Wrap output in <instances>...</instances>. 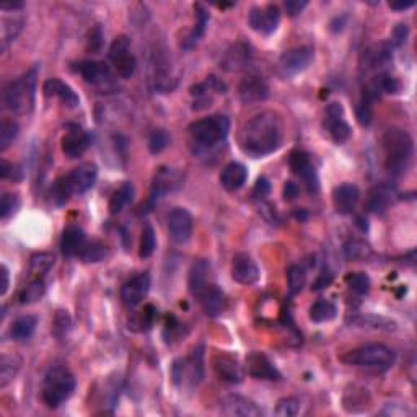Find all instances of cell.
Segmentation results:
<instances>
[{"mask_svg":"<svg viewBox=\"0 0 417 417\" xmlns=\"http://www.w3.org/2000/svg\"><path fill=\"white\" fill-rule=\"evenodd\" d=\"M284 123L274 111H262L244 124L242 133V148L247 155L261 158L271 155L282 145Z\"/></svg>","mask_w":417,"mask_h":417,"instance_id":"6da1fadb","label":"cell"},{"mask_svg":"<svg viewBox=\"0 0 417 417\" xmlns=\"http://www.w3.org/2000/svg\"><path fill=\"white\" fill-rule=\"evenodd\" d=\"M385 150V167L391 176H403L406 173L414 155V142L408 130L401 128H390L381 139Z\"/></svg>","mask_w":417,"mask_h":417,"instance_id":"7a4b0ae2","label":"cell"},{"mask_svg":"<svg viewBox=\"0 0 417 417\" xmlns=\"http://www.w3.org/2000/svg\"><path fill=\"white\" fill-rule=\"evenodd\" d=\"M38 68L30 71L9 82L4 90V105L14 114H28L33 111L34 95H36Z\"/></svg>","mask_w":417,"mask_h":417,"instance_id":"3957f363","label":"cell"},{"mask_svg":"<svg viewBox=\"0 0 417 417\" xmlns=\"http://www.w3.org/2000/svg\"><path fill=\"white\" fill-rule=\"evenodd\" d=\"M76 376L64 365H53L44 375L43 401L49 408H59L76 391Z\"/></svg>","mask_w":417,"mask_h":417,"instance_id":"277c9868","label":"cell"},{"mask_svg":"<svg viewBox=\"0 0 417 417\" xmlns=\"http://www.w3.org/2000/svg\"><path fill=\"white\" fill-rule=\"evenodd\" d=\"M96 178H98V168L95 163L78 165L71 173L56 181L54 197L57 199V204L67 202V199L73 194L87 192L90 187H93Z\"/></svg>","mask_w":417,"mask_h":417,"instance_id":"5b68a950","label":"cell"},{"mask_svg":"<svg viewBox=\"0 0 417 417\" xmlns=\"http://www.w3.org/2000/svg\"><path fill=\"white\" fill-rule=\"evenodd\" d=\"M342 361L349 365H356V367L385 372V370L393 367L396 356L388 346L380 344V342H374V344H365L347 352V356L342 357Z\"/></svg>","mask_w":417,"mask_h":417,"instance_id":"8992f818","label":"cell"},{"mask_svg":"<svg viewBox=\"0 0 417 417\" xmlns=\"http://www.w3.org/2000/svg\"><path fill=\"white\" fill-rule=\"evenodd\" d=\"M230 130V121L224 114H212L190 125L192 140L201 147H214L225 140Z\"/></svg>","mask_w":417,"mask_h":417,"instance_id":"52a82bcc","label":"cell"},{"mask_svg":"<svg viewBox=\"0 0 417 417\" xmlns=\"http://www.w3.org/2000/svg\"><path fill=\"white\" fill-rule=\"evenodd\" d=\"M110 61L121 78H130L135 73L137 61L130 51L128 36H118L110 46Z\"/></svg>","mask_w":417,"mask_h":417,"instance_id":"ba28073f","label":"cell"},{"mask_svg":"<svg viewBox=\"0 0 417 417\" xmlns=\"http://www.w3.org/2000/svg\"><path fill=\"white\" fill-rule=\"evenodd\" d=\"M323 128L336 144H344L346 140H349L352 130L351 125L346 121L344 108H342L341 103H331V105H328L323 119Z\"/></svg>","mask_w":417,"mask_h":417,"instance_id":"9c48e42d","label":"cell"},{"mask_svg":"<svg viewBox=\"0 0 417 417\" xmlns=\"http://www.w3.org/2000/svg\"><path fill=\"white\" fill-rule=\"evenodd\" d=\"M249 26L261 34H272L281 23V10L277 5H264V7H253L248 15Z\"/></svg>","mask_w":417,"mask_h":417,"instance_id":"30bf717a","label":"cell"},{"mask_svg":"<svg viewBox=\"0 0 417 417\" xmlns=\"http://www.w3.org/2000/svg\"><path fill=\"white\" fill-rule=\"evenodd\" d=\"M194 220L192 215L182 207H175L168 214V232L175 243L185 244L192 237Z\"/></svg>","mask_w":417,"mask_h":417,"instance_id":"8fae6325","label":"cell"},{"mask_svg":"<svg viewBox=\"0 0 417 417\" xmlns=\"http://www.w3.org/2000/svg\"><path fill=\"white\" fill-rule=\"evenodd\" d=\"M244 370H247L249 376L256 380H267V381H279L282 375L276 369L269 357L264 356L262 352H251L248 354L247 361H244Z\"/></svg>","mask_w":417,"mask_h":417,"instance_id":"7c38bea8","label":"cell"},{"mask_svg":"<svg viewBox=\"0 0 417 417\" xmlns=\"http://www.w3.org/2000/svg\"><path fill=\"white\" fill-rule=\"evenodd\" d=\"M220 413L228 417H261V408L242 395H227L220 401Z\"/></svg>","mask_w":417,"mask_h":417,"instance_id":"4fadbf2b","label":"cell"},{"mask_svg":"<svg viewBox=\"0 0 417 417\" xmlns=\"http://www.w3.org/2000/svg\"><path fill=\"white\" fill-rule=\"evenodd\" d=\"M148 290H150V276L147 272L135 274L123 285L121 300L128 308H135L145 299Z\"/></svg>","mask_w":417,"mask_h":417,"instance_id":"5bb4252c","label":"cell"},{"mask_svg":"<svg viewBox=\"0 0 417 417\" xmlns=\"http://www.w3.org/2000/svg\"><path fill=\"white\" fill-rule=\"evenodd\" d=\"M313 57H315V51L312 46H299V48H292L281 56L279 64L285 73H299L312 64Z\"/></svg>","mask_w":417,"mask_h":417,"instance_id":"9a60e30c","label":"cell"},{"mask_svg":"<svg viewBox=\"0 0 417 417\" xmlns=\"http://www.w3.org/2000/svg\"><path fill=\"white\" fill-rule=\"evenodd\" d=\"M90 142L91 139L88 133H85V130L77 124H68L67 133L62 137V152H64L66 157L68 158H78L87 152Z\"/></svg>","mask_w":417,"mask_h":417,"instance_id":"2e32d148","label":"cell"},{"mask_svg":"<svg viewBox=\"0 0 417 417\" xmlns=\"http://www.w3.org/2000/svg\"><path fill=\"white\" fill-rule=\"evenodd\" d=\"M180 173L173 168L170 167H162L158 168V171L153 176V182H152V191H150V197H148V205L155 204L158 199H162L167 196L170 191H173L176 186L180 185Z\"/></svg>","mask_w":417,"mask_h":417,"instance_id":"e0dca14e","label":"cell"},{"mask_svg":"<svg viewBox=\"0 0 417 417\" xmlns=\"http://www.w3.org/2000/svg\"><path fill=\"white\" fill-rule=\"evenodd\" d=\"M290 170L294 171L295 175H299L302 180L307 182L308 190L312 192L318 191V176H316V170L313 167L312 158L308 155L307 152L302 150H295L290 153Z\"/></svg>","mask_w":417,"mask_h":417,"instance_id":"ac0fdd59","label":"cell"},{"mask_svg":"<svg viewBox=\"0 0 417 417\" xmlns=\"http://www.w3.org/2000/svg\"><path fill=\"white\" fill-rule=\"evenodd\" d=\"M233 281L242 285H253L259 281V269L254 259L247 253H238L232 264Z\"/></svg>","mask_w":417,"mask_h":417,"instance_id":"d6986e66","label":"cell"},{"mask_svg":"<svg viewBox=\"0 0 417 417\" xmlns=\"http://www.w3.org/2000/svg\"><path fill=\"white\" fill-rule=\"evenodd\" d=\"M391 59H393L391 44L379 43V44L370 46V48L364 51V54L361 57V67L365 72L380 71V68H383L390 64Z\"/></svg>","mask_w":417,"mask_h":417,"instance_id":"ffe728a7","label":"cell"},{"mask_svg":"<svg viewBox=\"0 0 417 417\" xmlns=\"http://www.w3.org/2000/svg\"><path fill=\"white\" fill-rule=\"evenodd\" d=\"M238 95L244 105H256L267 100L269 96V87L267 83L258 76H248L242 80L238 87Z\"/></svg>","mask_w":417,"mask_h":417,"instance_id":"44dd1931","label":"cell"},{"mask_svg":"<svg viewBox=\"0 0 417 417\" xmlns=\"http://www.w3.org/2000/svg\"><path fill=\"white\" fill-rule=\"evenodd\" d=\"M214 370L217 376L225 383H242L243 380V369L238 364L235 357L228 356V354H217L212 361Z\"/></svg>","mask_w":417,"mask_h":417,"instance_id":"7402d4cb","label":"cell"},{"mask_svg":"<svg viewBox=\"0 0 417 417\" xmlns=\"http://www.w3.org/2000/svg\"><path fill=\"white\" fill-rule=\"evenodd\" d=\"M152 71H153L152 80L153 83H155V90L162 91V93H167V91L173 90L178 78L173 76V67H171L167 57L160 53L153 56Z\"/></svg>","mask_w":417,"mask_h":417,"instance_id":"603a6c76","label":"cell"},{"mask_svg":"<svg viewBox=\"0 0 417 417\" xmlns=\"http://www.w3.org/2000/svg\"><path fill=\"white\" fill-rule=\"evenodd\" d=\"M359 199H361L359 187L356 185H351V182H344V185L336 186L333 191L334 209L336 212H339L342 215L352 214L354 209L357 207Z\"/></svg>","mask_w":417,"mask_h":417,"instance_id":"cb8c5ba5","label":"cell"},{"mask_svg":"<svg viewBox=\"0 0 417 417\" xmlns=\"http://www.w3.org/2000/svg\"><path fill=\"white\" fill-rule=\"evenodd\" d=\"M249 61H251L249 46L244 43H237L225 51V54L220 61V67L227 72H238L247 67L249 64Z\"/></svg>","mask_w":417,"mask_h":417,"instance_id":"d4e9b609","label":"cell"},{"mask_svg":"<svg viewBox=\"0 0 417 417\" xmlns=\"http://www.w3.org/2000/svg\"><path fill=\"white\" fill-rule=\"evenodd\" d=\"M43 91L49 98H59L67 108H77L80 105L78 95L67 83L59 78H49L43 85Z\"/></svg>","mask_w":417,"mask_h":417,"instance_id":"484cf974","label":"cell"},{"mask_svg":"<svg viewBox=\"0 0 417 417\" xmlns=\"http://www.w3.org/2000/svg\"><path fill=\"white\" fill-rule=\"evenodd\" d=\"M396 197V187L393 185H379L375 186L369 194L367 199V209L374 214H383L385 210L390 207Z\"/></svg>","mask_w":417,"mask_h":417,"instance_id":"4316f807","label":"cell"},{"mask_svg":"<svg viewBox=\"0 0 417 417\" xmlns=\"http://www.w3.org/2000/svg\"><path fill=\"white\" fill-rule=\"evenodd\" d=\"M210 272H212V267H210V262L207 259H197L192 262L190 271V292L192 294V297L199 299V295H201L209 285H212L209 282Z\"/></svg>","mask_w":417,"mask_h":417,"instance_id":"83f0119b","label":"cell"},{"mask_svg":"<svg viewBox=\"0 0 417 417\" xmlns=\"http://www.w3.org/2000/svg\"><path fill=\"white\" fill-rule=\"evenodd\" d=\"M248 180V170L244 165L232 162L228 163L227 167H224L220 173V185L224 190L235 192L238 190H242L244 186V182Z\"/></svg>","mask_w":417,"mask_h":417,"instance_id":"f1b7e54d","label":"cell"},{"mask_svg":"<svg viewBox=\"0 0 417 417\" xmlns=\"http://www.w3.org/2000/svg\"><path fill=\"white\" fill-rule=\"evenodd\" d=\"M77 71L83 80L90 85H101L110 80V66L101 61H82L77 66Z\"/></svg>","mask_w":417,"mask_h":417,"instance_id":"f546056e","label":"cell"},{"mask_svg":"<svg viewBox=\"0 0 417 417\" xmlns=\"http://www.w3.org/2000/svg\"><path fill=\"white\" fill-rule=\"evenodd\" d=\"M85 244H87V237H85V232L80 227L71 225L66 228L64 233H62L61 251L62 254L67 256V258L78 256Z\"/></svg>","mask_w":417,"mask_h":417,"instance_id":"4dcf8cb0","label":"cell"},{"mask_svg":"<svg viewBox=\"0 0 417 417\" xmlns=\"http://www.w3.org/2000/svg\"><path fill=\"white\" fill-rule=\"evenodd\" d=\"M199 302H201L205 315L212 318L219 316L225 308V295L215 284L209 285V287L199 295Z\"/></svg>","mask_w":417,"mask_h":417,"instance_id":"1f68e13d","label":"cell"},{"mask_svg":"<svg viewBox=\"0 0 417 417\" xmlns=\"http://www.w3.org/2000/svg\"><path fill=\"white\" fill-rule=\"evenodd\" d=\"M157 316L158 310L152 304H148L130 316L128 328L133 331V333H148V331L153 328V324H155Z\"/></svg>","mask_w":417,"mask_h":417,"instance_id":"d6a6232c","label":"cell"},{"mask_svg":"<svg viewBox=\"0 0 417 417\" xmlns=\"http://www.w3.org/2000/svg\"><path fill=\"white\" fill-rule=\"evenodd\" d=\"M21 369V357L16 354H4L0 359V388L9 386Z\"/></svg>","mask_w":417,"mask_h":417,"instance_id":"836d02e7","label":"cell"},{"mask_svg":"<svg viewBox=\"0 0 417 417\" xmlns=\"http://www.w3.org/2000/svg\"><path fill=\"white\" fill-rule=\"evenodd\" d=\"M36 324L38 319L33 315H23L20 318H16L10 328L11 339L19 342L28 341L34 334V331H36Z\"/></svg>","mask_w":417,"mask_h":417,"instance_id":"e575fe53","label":"cell"},{"mask_svg":"<svg viewBox=\"0 0 417 417\" xmlns=\"http://www.w3.org/2000/svg\"><path fill=\"white\" fill-rule=\"evenodd\" d=\"M56 258L53 253L48 251H41V253H34L30 258V274L34 277H44L51 269H53Z\"/></svg>","mask_w":417,"mask_h":417,"instance_id":"d590c367","label":"cell"},{"mask_svg":"<svg viewBox=\"0 0 417 417\" xmlns=\"http://www.w3.org/2000/svg\"><path fill=\"white\" fill-rule=\"evenodd\" d=\"M44 292H46V285H44L43 277H34L26 287L21 289V292L19 294V302L21 305L36 304L38 300L43 299Z\"/></svg>","mask_w":417,"mask_h":417,"instance_id":"8d00e7d4","label":"cell"},{"mask_svg":"<svg viewBox=\"0 0 417 417\" xmlns=\"http://www.w3.org/2000/svg\"><path fill=\"white\" fill-rule=\"evenodd\" d=\"M338 315V308L329 300H318L310 308V319L313 323H326Z\"/></svg>","mask_w":417,"mask_h":417,"instance_id":"74e56055","label":"cell"},{"mask_svg":"<svg viewBox=\"0 0 417 417\" xmlns=\"http://www.w3.org/2000/svg\"><path fill=\"white\" fill-rule=\"evenodd\" d=\"M134 197V186L130 182H124V185L119 187V190L113 194L110 201V212L116 215L121 212V210L128 205Z\"/></svg>","mask_w":417,"mask_h":417,"instance_id":"f35d334b","label":"cell"},{"mask_svg":"<svg viewBox=\"0 0 417 417\" xmlns=\"http://www.w3.org/2000/svg\"><path fill=\"white\" fill-rule=\"evenodd\" d=\"M194 9H196V25H194L190 38H187L186 48H192L194 44H197L199 39L204 36L205 26H207L209 23V14L204 10L202 5H196Z\"/></svg>","mask_w":417,"mask_h":417,"instance_id":"ab89813d","label":"cell"},{"mask_svg":"<svg viewBox=\"0 0 417 417\" xmlns=\"http://www.w3.org/2000/svg\"><path fill=\"white\" fill-rule=\"evenodd\" d=\"M108 254V248L105 244L100 242H87L83 249L80 251V254L77 256L78 259H82L83 262H100L105 259V256Z\"/></svg>","mask_w":417,"mask_h":417,"instance_id":"60d3db41","label":"cell"},{"mask_svg":"<svg viewBox=\"0 0 417 417\" xmlns=\"http://www.w3.org/2000/svg\"><path fill=\"white\" fill-rule=\"evenodd\" d=\"M344 254L347 259L352 261H361V259H367L370 254H372V249L362 240H349L344 244Z\"/></svg>","mask_w":417,"mask_h":417,"instance_id":"b9f144b4","label":"cell"},{"mask_svg":"<svg viewBox=\"0 0 417 417\" xmlns=\"http://www.w3.org/2000/svg\"><path fill=\"white\" fill-rule=\"evenodd\" d=\"M20 133V125L11 119H4L0 124V150H7V148L14 144L16 135Z\"/></svg>","mask_w":417,"mask_h":417,"instance_id":"7bdbcfd3","label":"cell"},{"mask_svg":"<svg viewBox=\"0 0 417 417\" xmlns=\"http://www.w3.org/2000/svg\"><path fill=\"white\" fill-rule=\"evenodd\" d=\"M23 26V20L21 19H4L2 20V51L7 49V46L15 41V38L19 36V33L21 31Z\"/></svg>","mask_w":417,"mask_h":417,"instance_id":"ee69618b","label":"cell"},{"mask_svg":"<svg viewBox=\"0 0 417 417\" xmlns=\"http://www.w3.org/2000/svg\"><path fill=\"white\" fill-rule=\"evenodd\" d=\"M287 284L289 290L292 295H297L302 292V289L305 287L307 284V274L302 266H290L287 271Z\"/></svg>","mask_w":417,"mask_h":417,"instance_id":"f6af8a7d","label":"cell"},{"mask_svg":"<svg viewBox=\"0 0 417 417\" xmlns=\"http://www.w3.org/2000/svg\"><path fill=\"white\" fill-rule=\"evenodd\" d=\"M157 248V238H155V232L150 225H145L144 230H142V237H140V244H139V256L142 259L150 258L153 254V251Z\"/></svg>","mask_w":417,"mask_h":417,"instance_id":"bcb514c9","label":"cell"},{"mask_svg":"<svg viewBox=\"0 0 417 417\" xmlns=\"http://www.w3.org/2000/svg\"><path fill=\"white\" fill-rule=\"evenodd\" d=\"M354 323L361 328H374V329H395L396 324L390 321V319L381 318V316H374V315H367V316H357L354 319Z\"/></svg>","mask_w":417,"mask_h":417,"instance_id":"7dc6e473","label":"cell"},{"mask_svg":"<svg viewBox=\"0 0 417 417\" xmlns=\"http://www.w3.org/2000/svg\"><path fill=\"white\" fill-rule=\"evenodd\" d=\"M171 142V137L165 129H153L150 137H148V150L153 155H157V153L163 152L165 148L170 145Z\"/></svg>","mask_w":417,"mask_h":417,"instance_id":"c3c4849f","label":"cell"},{"mask_svg":"<svg viewBox=\"0 0 417 417\" xmlns=\"http://www.w3.org/2000/svg\"><path fill=\"white\" fill-rule=\"evenodd\" d=\"M346 282L351 287V290H354V292L359 294V295L369 294L370 285H372V284H370V277L365 272H352V274H349V276L346 277Z\"/></svg>","mask_w":417,"mask_h":417,"instance_id":"681fc988","label":"cell"},{"mask_svg":"<svg viewBox=\"0 0 417 417\" xmlns=\"http://www.w3.org/2000/svg\"><path fill=\"white\" fill-rule=\"evenodd\" d=\"M19 207H20V199L16 194H11V192L4 194L2 201H0V217H2V220H7L10 215H14Z\"/></svg>","mask_w":417,"mask_h":417,"instance_id":"f907efd6","label":"cell"},{"mask_svg":"<svg viewBox=\"0 0 417 417\" xmlns=\"http://www.w3.org/2000/svg\"><path fill=\"white\" fill-rule=\"evenodd\" d=\"M300 401L297 398H282L276 406V416L279 417H294L299 414Z\"/></svg>","mask_w":417,"mask_h":417,"instance_id":"816d5d0a","label":"cell"},{"mask_svg":"<svg viewBox=\"0 0 417 417\" xmlns=\"http://www.w3.org/2000/svg\"><path fill=\"white\" fill-rule=\"evenodd\" d=\"M72 326L71 316L67 315V312H57L53 321V331L57 338H64V336L68 333V329Z\"/></svg>","mask_w":417,"mask_h":417,"instance_id":"f5cc1de1","label":"cell"},{"mask_svg":"<svg viewBox=\"0 0 417 417\" xmlns=\"http://www.w3.org/2000/svg\"><path fill=\"white\" fill-rule=\"evenodd\" d=\"M356 114H357V121L361 123L362 125H369L370 123H372V101H369L367 98H361V101H359V105L356 108Z\"/></svg>","mask_w":417,"mask_h":417,"instance_id":"db71d44e","label":"cell"},{"mask_svg":"<svg viewBox=\"0 0 417 417\" xmlns=\"http://www.w3.org/2000/svg\"><path fill=\"white\" fill-rule=\"evenodd\" d=\"M0 176L4 180H10V181H20L21 180V170L19 165L9 163L7 160H2V165H0Z\"/></svg>","mask_w":417,"mask_h":417,"instance_id":"11a10c76","label":"cell"},{"mask_svg":"<svg viewBox=\"0 0 417 417\" xmlns=\"http://www.w3.org/2000/svg\"><path fill=\"white\" fill-rule=\"evenodd\" d=\"M103 48V30L100 25H95L88 33V51L98 54Z\"/></svg>","mask_w":417,"mask_h":417,"instance_id":"9f6ffc18","label":"cell"},{"mask_svg":"<svg viewBox=\"0 0 417 417\" xmlns=\"http://www.w3.org/2000/svg\"><path fill=\"white\" fill-rule=\"evenodd\" d=\"M409 34V28L408 25H404V23H399V25L393 30V38H391V43L395 46H403L406 43V38Z\"/></svg>","mask_w":417,"mask_h":417,"instance_id":"6f0895ef","label":"cell"},{"mask_svg":"<svg viewBox=\"0 0 417 417\" xmlns=\"http://www.w3.org/2000/svg\"><path fill=\"white\" fill-rule=\"evenodd\" d=\"M307 5H308L307 0H287V2L284 4V9L290 16H297L304 11Z\"/></svg>","mask_w":417,"mask_h":417,"instance_id":"680465c9","label":"cell"},{"mask_svg":"<svg viewBox=\"0 0 417 417\" xmlns=\"http://www.w3.org/2000/svg\"><path fill=\"white\" fill-rule=\"evenodd\" d=\"M269 191H271V185H269V181H267L264 178V176H262V178H259L258 181H256V186H254V190H253L254 197L264 199L267 196V194H269Z\"/></svg>","mask_w":417,"mask_h":417,"instance_id":"91938a15","label":"cell"},{"mask_svg":"<svg viewBox=\"0 0 417 417\" xmlns=\"http://www.w3.org/2000/svg\"><path fill=\"white\" fill-rule=\"evenodd\" d=\"M0 279H2V284H0V295L4 297L5 294H7L9 285H10V274L5 264H2V267H0Z\"/></svg>","mask_w":417,"mask_h":417,"instance_id":"94428289","label":"cell"},{"mask_svg":"<svg viewBox=\"0 0 417 417\" xmlns=\"http://www.w3.org/2000/svg\"><path fill=\"white\" fill-rule=\"evenodd\" d=\"M299 194V186L292 181H287V185L284 186V199L285 201H292V199Z\"/></svg>","mask_w":417,"mask_h":417,"instance_id":"6125c7cd","label":"cell"},{"mask_svg":"<svg viewBox=\"0 0 417 417\" xmlns=\"http://www.w3.org/2000/svg\"><path fill=\"white\" fill-rule=\"evenodd\" d=\"M416 5V2H413V0H409V2H390V9L391 10H398V11H404L408 9H413Z\"/></svg>","mask_w":417,"mask_h":417,"instance_id":"be15d7a7","label":"cell"},{"mask_svg":"<svg viewBox=\"0 0 417 417\" xmlns=\"http://www.w3.org/2000/svg\"><path fill=\"white\" fill-rule=\"evenodd\" d=\"M23 7H25V4H23V2H4V4H0V9H2V10L16 11V10H21Z\"/></svg>","mask_w":417,"mask_h":417,"instance_id":"e7e4bbea","label":"cell"}]
</instances>
